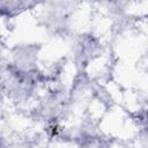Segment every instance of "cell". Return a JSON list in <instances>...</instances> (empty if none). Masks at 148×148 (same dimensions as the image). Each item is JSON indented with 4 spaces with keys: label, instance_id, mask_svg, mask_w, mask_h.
<instances>
[{
    "label": "cell",
    "instance_id": "obj_1",
    "mask_svg": "<svg viewBox=\"0 0 148 148\" xmlns=\"http://www.w3.org/2000/svg\"><path fill=\"white\" fill-rule=\"evenodd\" d=\"M22 1H25V0H22ZM16 2H18L20 5H22V2H20V1H16ZM15 5H17V3H15L14 1H10V2H9V0H3L2 5H1V9H8V8L14 9V8H15ZM17 6H18V5H17Z\"/></svg>",
    "mask_w": 148,
    "mask_h": 148
}]
</instances>
